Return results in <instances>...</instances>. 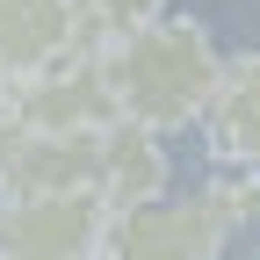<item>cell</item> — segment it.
<instances>
[{
	"label": "cell",
	"mask_w": 260,
	"mask_h": 260,
	"mask_svg": "<svg viewBox=\"0 0 260 260\" xmlns=\"http://www.w3.org/2000/svg\"><path fill=\"white\" fill-rule=\"evenodd\" d=\"M109 80H116V109L123 116H138L152 130H188V123L210 116L224 58H217L203 22L152 15V22L123 29V37L109 44Z\"/></svg>",
	"instance_id": "cell-1"
},
{
	"label": "cell",
	"mask_w": 260,
	"mask_h": 260,
	"mask_svg": "<svg viewBox=\"0 0 260 260\" xmlns=\"http://www.w3.org/2000/svg\"><path fill=\"white\" fill-rule=\"evenodd\" d=\"M65 51H102L80 37V0H0V58L15 80Z\"/></svg>",
	"instance_id": "cell-6"
},
{
	"label": "cell",
	"mask_w": 260,
	"mask_h": 260,
	"mask_svg": "<svg viewBox=\"0 0 260 260\" xmlns=\"http://www.w3.org/2000/svg\"><path fill=\"white\" fill-rule=\"evenodd\" d=\"M116 109V80H109V51H65L37 73H22L8 87L0 123H29V130H109Z\"/></svg>",
	"instance_id": "cell-4"
},
{
	"label": "cell",
	"mask_w": 260,
	"mask_h": 260,
	"mask_svg": "<svg viewBox=\"0 0 260 260\" xmlns=\"http://www.w3.org/2000/svg\"><path fill=\"white\" fill-rule=\"evenodd\" d=\"M109 217L116 210L102 188L0 195V260H102Z\"/></svg>",
	"instance_id": "cell-2"
},
{
	"label": "cell",
	"mask_w": 260,
	"mask_h": 260,
	"mask_svg": "<svg viewBox=\"0 0 260 260\" xmlns=\"http://www.w3.org/2000/svg\"><path fill=\"white\" fill-rule=\"evenodd\" d=\"M8 87H15V73H8V58H0V109H8Z\"/></svg>",
	"instance_id": "cell-10"
},
{
	"label": "cell",
	"mask_w": 260,
	"mask_h": 260,
	"mask_svg": "<svg viewBox=\"0 0 260 260\" xmlns=\"http://www.w3.org/2000/svg\"><path fill=\"white\" fill-rule=\"evenodd\" d=\"M102 188V130H29L0 123V195Z\"/></svg>",
	"instance_id": "cell-5"
},
{
	"label": "cell",
	"mask_w": 260,
	"mask_h": 260,
	"mask_svg": "<svg viewBox=\"0 0 260 260\" xmlns=\"http://www.w3.org/2000/svg\"><path fill=\"white\" fill-rule=\"evenodd\" d=\"M232 232L239 224L217 210L210 188H195V195H152V203H130V210L109 217L102 260H217Z\"/></svg>",
	"instance_id": "cell-3"
},
{
	"label": "cell",
	"mask_w": 260,
	"mask_h": 260,
	"mask_svg": "<svg viewBox=\"0 0 260 260\" xmlns=\"http://www.w3.org/2000/svg\"><path fill=\"white\" fill-rule=\"evenodd\" d=\"M159 138H167V130H152L138 116H116L102 130V195H109V210L167 195V145Z\"/></svg>",
	"instance_id": "cell-7"
},
{
	"label": "cell",
	"mask_w": 260,
	"mask_h": 260,
	"mask_svg": "<svg viewBox=\"0 0 260 260\" xmlns=\"http://www.w3.org/2000/svg\"><path fill=\"white\" fill-rule=\"evenodd\" d=\"M203 130H210V152L224 159V167H260V51L224 65Z\"/></svg>",
	"instance_id": "cell-8"
},
{
	"label": "cell",
	"mask_w": 260,
	"mask_h": 260,
	"mask_svg": "<svg viewBox=\"0 0 260 260\" xmlns=\"http://www.w3.org/2000/svg\"><path fill=\"white\" fill-rule=\"evenodd\" d=\"M152 15H167V0H80V37L109 51L123 29H138V22H152Z\"/></svg>",
	"instance_id": "cell-9"
}]
</instances>
